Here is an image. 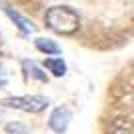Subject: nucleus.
<instances>
[{
  "label": "nucleus",
  "instance_id": "f257e3e1",
  "mask_svg": "<svg viewBox=\"0 0 134 134\" xmlns=\"http://www.w3.org/2000/svg\"><path fill=\"white\" fill-rule=\"evenodd\" d=\"M46 26L54 30L58 34H74L80 26V18L76 14V10L68 8V6H52L46 12Z\"/></svg>",
  "mask_w": 134,
  "mask_h": 134
},
{
  "label": "nucleus",
  "instance_id": "f03ea898",
  "mask_svg": "<svg viewBox=\"0 0 134 134\" xmlns=\"http://www.w3.org/2000/svg\"><path fill=\"white\" fill-rule=\"evenodd\" d=\"M4 108H16V110H24V112H42L48 106V98L40 94H30V96H10V98H4L0 102Z\"/></svg>",
  "mask_w": 134,
  "mask_h": 134
},
{
  "label": "nucleus",
  "instance_id": "7ed1b4c3",
  "mask_svg": "<svg viewBox=\"0 0 134 134\" xmlns=\"http://www.w3.org/2000/svg\"><path fill=\"white\" fill-rule=\"evenodd\" d=\"M70 120H72V110L68 106H58L50 114V118H48V126H50L56 134H62V132L68 130Z\"/></svg>",
  "mask_w": 134,
  "mask_h": 134
},
{
  "label": "nucleus",
  "instance_id": "20e7f679",
  "mask_svg": "<svg viewBox=\"0 0 134 134\" xmlns=\"http://www.w3.org/2000/svg\"><path fill=\"white\" fill-rule=\"evenodd\" d=\"M22 66H24V70H26V74L30 76V78L38 80V82H46V74L40 70V66L34 60H24Z\"/></svg>",
  "mask_w": 134,
  "mask_h": 134
},
{
  "label": "nucleus",
  "instance_id": "39448f33",
  "mask_svg": "<svg viewBox=\"0 0 134 134\" xmlns=\"http://www.w3.org/2000/svg\"><path fill=\"white\" fill-rule=\"evenodd\" d=\"M34 44H36V48H38L40 52H44L46 56H50V54H60V46L56 44V42H52V40L36 38V40H34Z\"/></svg>",
  "mask_w": 134,
  "mask_h": 134
},
{
  "label": "nucleus",
  "instance_id": "423d86ee",
  "mask_svg": "<svg viewBox=\"0 0 134 134\" xmlns=\"http://www.w3.org/2000/svg\"><path fill=\"white\" fill-rule=\"evenodd\" d=\"M44 66L48 68L54 76H58V78L66 74V64H64L62 58H46V60H44Z\"/></svg>",
  "mask_w": 134,
  "mask_h": 134
},
{
  "label": "nucleus",
  "instance_id": "0eeeda50",
  "mask_svg": "<svg viewBox=\"0 0 134 134\" xmlns=\"http://www.w3.org/2000/svg\"><path fill=\"white\" fill-rule=\"evenodd\" d=\"M6 12H8V16H10L12 20L16 22V26L20 28V30H22L24 34H30V32H34V26H32V22H28L26 18H22L20 14H18V12H14L12 8H6Z\"/></svg>",
  "mask_w": 134,
  "mask_h": 134
},
{
  "label": "nucleus",
  "instance_id": "6e6552de",
  "mask_svg": "<svg viewBox=\"0 0 134 134\" xmlns=\"http://www.w3.org/2000/svg\"><path fill=\"white\" fill-rule=\"evenodd\" d=\"M6 132L8 134H28V128L20 122H8L6 124Z\"/></svg>",
  "mask_w": 134,
  "mask_h": 134
}]
</instances>
